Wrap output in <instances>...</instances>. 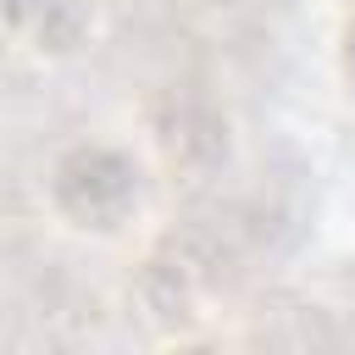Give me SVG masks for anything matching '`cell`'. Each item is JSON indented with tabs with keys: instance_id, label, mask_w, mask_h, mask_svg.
I'll list each match as a JSON object with an SVG mask.
<instances>
[{
	"instance_id": "obj_2",
	"label": "cell",
	"mask_w": 355,
	"mask_h": 355,
	"mask_svg": "<svg viewBox=\"0 0 355 355\" xmlns=\"http://www.w3.org/2000/svg\"><path fill=\"white\" fill-rule=\"evenodd\" d=\"M100 33V0H0V50L67 61Z\"/></svg>"
},
{
	"instance_id": "obj_1",
	"label": "cell",
	"mask_w": 355,
	"mask_h": 355,
	"mask_svg": "<svg viewBox=\"0 0 355 355\" xmlns=\"http://www.w3.org/2000/svg\"><path fill=\"white\" fill-rule=\"evenodd\" d=\"M44 200L83 239H128L150 211V166L111 139H78L50 161Z\"/></svg>"
},
{
	"instance_id": "obj_3",
	"label": "cell",
	"mask_w": 355,
	"mask_h": 355,
	"mask_svg": "<svg viewBox=\"0 0 355 355\" xmlns=\"http://www.w3.org/2000/svg\"><path fill=\"white\" fill-rule=\"evenodd\" d=\"M333 67H338L344 94L355 100V6H349V11H338V44H333Z\"/></svg>"
},
{
	"instance_id": "obj_4",
	"label": "cell",
	"mask_w": 355,
	"mask_h": 355,
	"mask_svg": "<svg viewBox=\"0 0 355 355\" xmlns=\"http://www.w3.org/2000/svg\"><path fill=\"white\" fill-rule=\"evenodd\" d=\"M333 6H338V11H349V6H355V0H333Z\"/></svg>"
}]
</instances>
